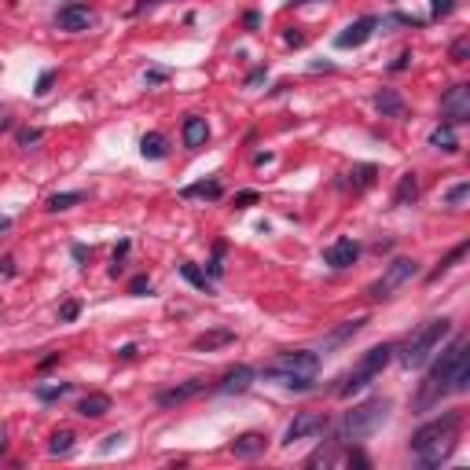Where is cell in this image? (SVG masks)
<instances>
[{
    "mask_svg": "<svg viewBox=\"0 0 470 470\" xmlns=\"http://www.w3.org/2000/svg\"><path fill=\"white\" fill-rule=\"evenodd\" d=\"M375 107H378L382 118H400L404 114V99L394 92V88H382V92L375 96Z\"/></svg>",
    "mask_w": 470,
    "mask_h": 470,
    "instance_id": "cell-19",
    "label": "cell"
},
{
    "mask_svg": "<svg viewBox=\"0 0 470 470\" xmlns=\"http://www.w3.org/2000/svg\"><path fill=\"white\" fill-rule=\"evenodd\" d=\"M460 426H463V415L460 412H441L437 419L423 423L419 430L412 434V452L423 467H441L452 455L455 441H460Z\"/></svg>",
    "mask_w": 470,
    "mask_h": 470,
    "instance_id": "cell-1",
    "label": "cell"
},
{
    "mask_svg": "<svg viewBox=\"0 0 470 470\" xmlns=\"http://www.w3.org/2000/svg\"><path fill=\"white\" fill-rule=\"evenodd\" d=\"M430 147H437V151H460V140H455L452 133V125H437L434 133H430Z\"/></svg>",
    "mask_w": 470,
    "mask_h": 470,
    "instance_id": "cell-20",
    "label": "cell"
},
{
    "mask_svg": "<svg viewBox=\"0 0 470 470\" xmlns=\"http://www.w3.org/2000/svg\"><path fill=\"white\" fill-rule=\"evenodd\" d=\"M268 445V437L265 434H257V430H250V434H243V437H235L232 441V452L239 455V460H250V455H261Z\"/></svg>",
    "mask_w": 470,
    "mask_h": 470,
    "instance_id": "cell-16",
    "label": "cell"
},
{
    "mask_svg": "<svg viewBox=\"0 0 470 470\" xmlns=\"http://www.w3.org/2000/svg\"><path fill=\"white\" fill-rule=\"evenodd\" d=\"M261 77H265V67H257V70H254L250 77H246V85H257V81H261Z\"/></svg>",
    "mask_w": 470,
    "mask_h": 470,
    "instance_id": "cell-45",
    "label": "cell"
},
{
    "mask_svg": "<svg viewBox=\"0 0 470 470\" xmlns=\"http://www.w3.org/2000/svg\"><path fill=\"white\" fill-rule=\"evenodd\" d=\"M467 349H470V342L460 334V338H455V342H452L445 352H441V360L426 371V378L419 382V394H415V408H419V412L437 408L441 397H448V394H452V371H455V364H460V360L467 357Z\"/></svg>",
    "mask_w": 470,
    "mask_h": 470,
    "instance_id": "cell-2",
    "label": "cell"
},
{
    "mask_svg": "<svg viewBox=\"0 0 470 470\" xmlns=\"http://www.w3.org/2000/svg\"><path fill=\"white\" fill-rule=\"evenodd\" d=\"M364 323H368V316H357V320H346V323H342V327H338V331H334V334L327 338V346H338V342H346V338H349V334H357V331L364 327Z\"/></svg>",
    "mask_w": 470,
    "mask_h": 470,
    "instance_id": "cell-28",
    "label": "cell"
},
{
    "mask_svg": "<svg viewBox=\"0 0 470 470\" xmlns=\"http://www.w3.org/2000/svg\"><path fill=\"white\" fill-rule=\"evenodd\" d=\"M206 140H210V125H206V118H199V114H188V118H184V147L199 151Z\"/></svg>",
    "mask_w": 470,
    "mask_h": 470,
    "instance_id": "cell-15",
    "label": "cell"
},
{
    "mask_svg": "<svg viewBox=\"0 0 470 470\" xmlns=\"http://www.w3.org/2000/svg\"><path fill=\"white\" fill-rule=\"evenodd\" d=\"M286 44H302V33H298V30H286Z\"/></svg>",
    "mask_w": 470,
    "mask_h": 470,
    "instance_id": "cell-47",
    "label": "cell"
},
{
    "mask_svg": "<svg viewBox=\"0 0 470 470\" xmlns=\"http://www.w3.org/2000/svg\"><path fill=\"white\" fill-rule=\"evenodd\" d=\"M11 125V118H8V111H0V129H8Z\"/></svg>",
    "mask_w": 470,
    "mask_h": 470,
    "instance_id": "cell-51",
    "label": "cell"
},
{
    "mask_svg": "<svg viewBox=\"0 0 470 470\" xmlns=\"http://www.w3.org/2000/svg\"><path fill=\"white\" fill-rule=\"evenodd\" d=\"M122 441H125V434H111L107 441H103V452H111L114 445H122Z\"/></svg>",
    "mask_w": 470,
    "mask_h": 470,
    "instance_id": "cell-43",
    "label": "cell"
},
{
    "mask_svg": "<svg viewBox=\"0 0 470 470\" xmlns=\"http://www.w3.org/2000/svg\"><path fill=\"white\" fill-rule=\"evenodd\" d=\"M77 312H81V305H77V302H67V305L59 309V320H77Z\"/></svg>",
    "mask_w": 470,
    "mask_h": 470,
    "instance_id": "cell-39",
    "label": "cell"
},
{
    "mask_svg": "<svg viewBox=\"0 0 470 470\" xmlns=\"http://www.w3.org/2000/svg\"><path fill=\"white\" fill-rule=\"evenodd\" d=\"M291 4H294V8H298V4H309V0H291Z\"/></svg>",
    "mask_w": 470,
    "mask_h": 470,
    "instance_id": "cell-54",
    "label": "cell"
},
{
    "mask_svg": "<svg viewBox=\"0 0 470 470\" xmlns=\"http://www.w3.org/2000/svg\"><path fill=\"white\" fill-rule=\"evenodd\" d=\"M220 254H225V246H213V261H210V276H213V279L225 272V265H220Z\"/></svg>",
    "mask_w": 470,
    "mask_h": 470,
    "instance_id": "cell-37",
    "label": "cell"
},
{
    "mask_svg": "<svg viewBox=\"0 0 470 470\" xmlns=\"http://www.w3.org/2000/svg\"><path fill=\"white\" fill-rule=\"evenodd\" d=\"M143 291H151V279L147 276H136L133 283H129V294H143Z\"/></svg>",
    "mask_w": 470,
    "mask_h": 470,
    "instance_id": "cell-38",
    "label": "cell"
},
{
    "mask_svg": "<svg viewBox=\"0 0 470 470\" xmlns=\"http://www.w3.org/2000/svg\"><path fill=\"white\" fill-rule=\"evenodd\" d=\"M394 346L382 342V346H371L364 357L357 360V368H352L346 378H342V386H338V397H352V394H360V389H368L378 375H382V368L389 360H394Z\"/></svg>",
    "mask_w": 470,
    "mask_h": 470,
    "instance_id": "cell-6",
    "label": "cell"
},
{
    "mask_svg": "<svg viewBox=\"0 0 470 470\" xmlns=\"http://www.w3.org/2000/svg\"><path fill=\"white\" fill-rule=\"evenodd\" d=\"M118 357H122V360H133V357H136V346H125L122 352H118Z\"/></svg>",
    "mask_w": 470,
    "mask_h": 470,
    "instance_id": "cell-48",
    "label": "cell"
},
{
    "mask_svg": "<svg viewBox=\"0 0 470 470\" xmlns=\"http://www.w3.org/2000/svg\"><path fill=\"white\" fill-rule=\"evenodd\" d=\"M463 254H467V243H460V246H455V250H448V257L441 261V265H437L434 272H430L426 279H430V283H434V279H441V276H445V272H448V268H452V265H455V261H460Z\"/></svg>",
    "mask_w": 470,
    "mask_h": 470,
    "instance_id": "cell-29",
    "label": "cell"
},
{
    "mask_svg": "<svg viewBox=\"0 0 470 470\" xmlns=\"http://www.w3.org/2000/svg\"><path fill=\"white\" fill-rule=\"evenodd\" d=\"M250 382H254V368L239 364V368L225 371V378L217 382V394H243V389H250Z\"/></svg>",
    "mask_w": 470,
    "mask_h": 470,
    "instance_id": "cell-13",
    "label": "cell"
},
{
    "mask_svg": "<svg viewBox=\"0 0 470 470\" xmlns=\"http://www.w3.org/2000/svg\"><path fill=\"white\" fill-rule=\"evenodd\" d=\"M346 460H349V463H357V467H371V460H368V455H364V452H349Z\"/></svg>",
    "mask_w": 470,
    "mask_h": 470,
    "instance_id": "cell-42",
    "label": "cell"
},
{
    "mask_svg": "<svg viewBox=\"0 0 470 470\" xmlns=\"http://www.w3.org/2000/svg\"><path fill=\"white\" fill-rule=\"evenodd\" d=\"M448 56H452V63H467L470 59V37H460V41L452 44Z\"/></svg>",
    "mask_w": 470,
    "mask_h": 470,
    "instance_id": "cell-32",
    "label": "cell"
},
{
    "mask_svg": "<svg viewBox=\"0 0 470 470\" xmlns=\"http://www.w3.org/2000/svg\"><path fill=\"white\" fill-rule=\"evenodd\" d=\"M375 26H378V19H375V15H364V19L352 22V26H346V30L334 37V44H338V48H360V44L375 33Z\"/></svg>",
    "mask_w": 470,
    "mask_h": 470,
    "instance_id": "cell-11",
    "label": "cell"
},
{
    "mask_svg": "<svg viewBox=\"0 0 470 470\" xmlns=\"http://www.w3.org/2000/svg\"><path fill=\"white\" fill-rule=\"evenodd\" d=\"M33 394H37V400H59V397H67V394H70V382H51V386H37Z\"/></svg>",
    "mask_w": 470,
    "mask_h": 470,
    "instance_id": "cell-30",
    "label": "cell"
},
{
    "mask_svg": "<svg viewBox=\"0 0 470 470\" xmlns=\"http://www.w3.org/2000/svg\"><path fill=\"white\" fill-rule=\"evenodd\" d=\"M357 257H360V246L352 239H334L327 250H323V261H327L331 268H349Z\"/></svg>",
    "mask_w": 470,
    "mask_h": 470,
    "instance_id": "cell-12",
    "label": "cell"
},
{
    "mask_svg": "<svg viewBox=\"0 0 470 470\" xmlns=\"http://www.w3.org/2000/svg\"><path fill=\"white\" fill-rule=\"evenodd\" d=\"M415 199H419V177H415V173H404L400 184H397V191H394V206H412Z\"/></svg>",
    "mask_w": 470,
    "mask_h": 470,
    "instance_id": "cell-18",
    "label": "cell"
},
{
    "mask_svg": "<svg viewBox=\"0 0 470 470\" xmlns=\"http://www.w3.org/2000/svg\"><path fill=\"white\" fill-rule=\"evenodd\" d=\"M111 412V397L107 394H88L77 400V415L81 419H103V415Z\"/></svg>",
    "mask_w": 470,
    "mask_h": 470,
    "instance_id": "cell-17",
    "label": "cell"
},
{
    "mask_svg": "<svg viewBox=\"0 0 470 470\" xmlns=\"http://www.w3.org/2000/svg\"><path fill=\"white\" fill-rule=\"evenodd\" d=\"M386 415H389L386 397H371V400L357 404V408L346 412V419L338 423V441H360V437L375 434V430L386 423Z\"/></svg>",
    "mask_w": 470,
    "mask_h": 470,
    "instance_id": "cell-5",
    "label": "cell"
},
{
    "mask_svg": "<svg viewBox=\"0 0 470 470\" xmlns=\"http://www.w3.org/2000/svg\"><path fill=\"white\" fill-rule=\"evenodd\" d=\"M77 202H85L81 191H59V195H51V199H48V210L59 213V210H70V206H77Z\"/></svg>",
    "mask_w": 470,
    "mask_h": 470,
    "instance_id": "cell-25",
    "label": "cell"
},
{
    "mask_svg": "<svg viewBox=\"0 0 470 470\" xmlns=\"http://www.w3.org/2000/svg\"><path fill=\"white\" fill-rule=\"evenodd\" d=\"M408 59H412V51H400V59L394 63V70H404V67H408Z\"/></svg>",
    "mask_w": 470,
    "mask_h": 470,
    "instance_id": "cell-44",
    "label": "cell"
},
{
    "mask_svg": "<svg viewBox=\"0 0 470 470\" xmlns=\"http://www.w3.org/2000/svg\"><path fill=\"white\" fill-rule=\"evenodd\" d=\"M0 268H4L8 276H15V261H11V257H4V261H0Z\"/></svg>",
    "mask_w": 470,
    "mask_h": 470,
    "instance_id": "cell-46",
    "label": "cell"
},
{
    "mask_svg": "<svg viewBox=\"0 0 470 470\" xmlns=\"http://www.w3.org/2000/svg\"><path fill=\"white\" fill-rule=\"evenodd\" d=\"M0 452H4V426H0Z\"/></svg>",
    "mask_w": 470,
    "mask_h": 470,
    "instance_id": "cell-53",
    "label": "cell"
},
{
    "mask_svg": "<svg viewBox=\"0 0 470 470\" xmlns=\"http://www.w3.org/2000/svg\"><path fill=\"white\" fill-rule=\"evenodd\" d=\"M448 334H452V320L448 316L423 323V327L408 338V346H404V352H400V364L404 368H423V364L441 349V342H445Z\"/></svg>",
    "mask_w": 470,
    "mask_h": 470,
    "instance_id": "cell-4",
    "label": "cell"
},
{
    "mask_svg": "<svg viewBox=\"0 0 470 470\" xmlns=\"http://www.w3.org/2000/svg\"><path fill=\"white\" fill-rule=\"evenodd\" d=\"M467 389H470V360L463 357L452 371V394H467Z\"/></svg>",
    "mask_w": 470,
    "mask_h": 470,
    "instance_id": "cell-27",
    "label": "cell"
},
{
    "mask_svg": "<svg viewBox=\"0 0 470 470\" xmlns=\"http://www.w3.org/2000/svg\"><path fill=\"white\" fill-rule=\"evenodd\" d=\"M180 195L184 199H220V184L217 180H199V184H188Z\"/></svg>",
    "mask_w": 470,
    "mask_h": 470,
    "instance_id": "cell-22",
    "label": "cell"
},
{
    "mask_svg": "<svg viewBox=\"0 0 470 470\" xmlns=\"http://www.w3.org/2000/svg\"><path fill=\"white\" fill-rule=\"evenodd\" d=\"M180 276H184L191 286H199V291H206V294H210V286H213V279L206 276V272H199V268H195L191 261H184V265H180Z\"/></svg>",
    "mask_w": 470,
    "mask_h": 470,
    "instance_id": "cell-24",
    "label": "cell"
},
{
    "mask_svg": "<svg viewBox=\"0 0 470 470\" xmlns=\"http://www.w3.org/2000/svg\"><path fill=\"white\" fill-rule=\"evenodd\" d=\"M349 177H357V188H368V184H371V177H375V165H357Z\"/></svg>",
    "mask_w": 470,
    "mask_h": 470,
    "instance_id": "cell-34",
    "label": "cell"
},
{
    "mask_svg": "<svg viewBox=\"0 0 470 470\" xmlns=\"http://www.w3.org/2000/svg\"><path fill=\"white\" fill-rule=\"evenodd\" d=\"M467 195H470V184L463 180V184H455V188H448V191H445V202H448V206H463V202H467Z\"/></svg>",
    "mask_w": 470,
    "mask_h": 470,
    "instance_id": "cell-31",
    "label": "cell"
},
{
    "mask_svg": "<svg viewBox=\"0 0 470 470\" xmlns=\"http://www.w3.org/2000/svg\"><path fill=\"white\" fill-rule=\"evenodd\" d=\"M96 22V15H92V8L88 4H77V0H70L67 8L56 15V26L59 30H67V33H77V30H88V26Z\"/></svg>",
    "mask_w": 470,
    "mask_h": 470,
    "instance_id": "cell-10",
    "label": "cell"
},
{
    "mask_svg": "<svg viewBox=\"0 0 470 470\" xmlns=\"http://www.w3.org/2000/svg\"><path fill=\"white\" fill-rule=\"evenodd\" d=\"M257 202V191H239L235 195V206H254Z\"/></svg>",
    "mask_w": 470,
    "mask_h": 470,
    "instance_id": "cell-40",
    "label": "cell"
},
{
    "mask_svg": "<svg viewBox=\"0 0 470 470\" xmlns=\"http://www.w3.org/2000/svg\"><path fill=\"white\" fill-rule=\"evenodd\" d=\"M441 114L448 118V125H463L470 122V85H452L441 96Z\"/></svg>",
    "mask_w": 470,
    "mask_h": 470,
    "instance_id": "cell-9",
    "label": "cell"
},
{
    "mask_svg": "<svg viewBox=\"0 0 470 470\" xmlns=\"http://www.w3.org/2000/svg\"><path fill=\"white\" fill-rule=\"evenodd\" d=\"M452 8H455V0H434V4H430V15L445 19V15H452Z\"/></svg>",
    "mask_w": 470,
    "mask_h": 470,
    "instance_id": "cell-35",
    "label": "cell"
},
{
    "mask_svg": "<svg viewBox=\"0 0 470 470\" xmlns=\"http://www.w3.org/2000/svg\"><path fill=\"white\" fill-rule=\"evenodd\" d=\"M74 430H56V434H51V445H48V452L51 455H67L70 448H74Z\"/></svg>",
    "mask_w": 470,
    "mask_h": 470,
    "instance_id": "cell-26",
    "label": "cell"
},
{
    "mask_svg": "<svg viewBox=\"0 0 470 470\" xmlns=\"http://www.w3.org/2000/svg\"><path fill=\"white\" fill-rule=\"evenodd\" d=\"M154 4H165V0H140V4L133 11H143V8H154Z\"/></svg>",
    "mask_w": 470,
    "mask_h": 470,
    "instance_id": "cell-49",
    "label": "cell"
},
{
    "mask_svg": "<svg viewBox=\"0 0 470 470\" xmlns=\"http://www.w3.org/2000/svg\"><path fill=\"white\" fill-rule=\"evenodd\" d=\"M202 389H206L202 378H191V382H184V386L162 389V394H159V404H162V408H173V404H184V400H191L195 394H202Z\"/></svg>",
    "mask_w": 470,
    "mask_h": 470,
    "instance_id": "cell-14",
    "label": "cell"
},
{
    "mask_svg": "<svg viewBox=\"0 0 470 470\" xmlns=\"http://www.w3.org/2000/svg\"><path fill=\"white\" fill-rule=\"evenodd\" d=\"M415 272H419V265H415L412 257H397V261H389L382 276H378V279L368 286V294H371V298H389V294L397 291V286L408 283V279L415 276Z\"/></svg>",
    "mask_w": 470,
    "mask_h": 470,
    "instance_id": "cell-7",
    "label": "cell"
},
{
    "mask_svg": "<svg viewBox=\"0 0 470 470\" xmlns=\"http://www.w3.org/2000/svg\"><path fill=\"white\" fill-rule=\"evenodd\" d=\"M320 371V357L312 349H294V352H279L276 360L265 368V378H276L286 389H312V378Z\"/></svg>",
    "mask_w": 470,
    "mask_h": 470,
    "instance_id": "cell-3",
    "label": "cell"
},
{
    "mask_svg": "<svg viewBox=\"0 0 470 470\" xmlns=\"http://www.w3.org/2000/svg\"><path fill=\"white\" fill-rule=\"evenodd\" d=\"M235 342V334L232 331H206V334H199L195 338V349H220V346H232Z\"/></svg>",
    "mask_w": 470,
    "mask_h": 470,
    "instance_id": "cell-21",
    "label": "cell"
},
{
    "mask_svg": "<svg viewBox=\"0 0 470 470\" xmlns=\"http://www.w3.org/2000/svg\"><path fill=\"white\" fill-rule=\"evenodd\" d=\"M11 228V217H4V213H0V232H8Z\"/></svg>",
    "mask_w": 470,
    "mask_h": 470,
    "instance_id": "cell-52",
    "label": "cell"
},
{
    "mask_svg": "<svg viewBox=\"0 0 470 470\" xmlns=\"http://www.w3.org/2000/svg\"><path fill=\"white\" fill-rule=\"evenodd\" d=\"M41 136H44L41 129H19L15 140H19V147H30V143H41Z\"/></svg>",
    "mask_w": 470,
    "mask_h": 470,
    "instance_id": "cell-33",
    "label": "cell"
},
{
    "mask_svg": "<svg viewBox=\"0 0 470 470\" xmlns=\"http://www.w3.org/2000/svg\"><path fill=\"white\" fill-rule=\"evenodd\" d=\"M143 81H147V85H162L165 74H162V70H147V74H143Z\"/></svg>",
    "mask_w": 470,
    "mask_h": 470,
    "instance_id": "cell-41",
    "label": "cell"
},
{
    "mask_svg": "<svg viewBox=\"0 0 470 470\" xmlns=\"http://www.w3.org/2000/svg\"><path fill=\"white\" fill-rule=\"evenodd\" d=\"M51 81H56V70H44L41 77H37V88H33V92H37V96H48V92H51Z\"/></svg>",
    "mask_w": 470,
    "mask_h": 470,
    "instance_id": "cell-36",
    "label": "cell"
},
{
    "mask_svg": "<svg viewBox=\"0 0 470 470\" xmlns=\"http://www.w3.org/2000/svg\"><path fill=\"white\" fill-rule=\"evenodd\" d=\"M70 254H74V261H85V257H88V250H85V246H74Z\"/></svg>",
    "mask_w": 470,
    "mask_h": 470,
    "instance_id": "cell-50",
    "label": "cell"
},
{
    "mask_svg": "<svg viewBox=\"0 0 470 470\" xmlns=\"http://www.w3.org/2000/svg\"><path fill=\"white\" fill-rule=\"evenodd\" d=\"M327 430V415H320V412H298L294 415V423L286 426V434H283V445H294V441H305V437H316Z\"/></svg>",
    "mask_w": 470,
    "mask_h": 470,
    "instance_id": "cell-8",
    "label": "cell"
},
{
    "mask_svg": "<svg viewBox=\"0 0 470 470\" xmlns=\"http://www.w3.org/2000/svg\"><path fill=\"white\" fill-rule=\"evenodd\" d=\"M140 151H143V159H165V136L162 133H147L140 140Z\"/></svg>",
    "mask_w": 470,
    "mask_h": 470,
    "instance_id": "cell-23",
    "label": "cell"
}]
</instances>
